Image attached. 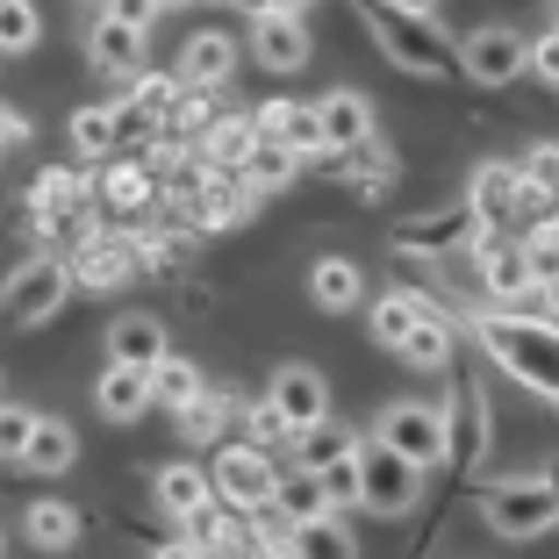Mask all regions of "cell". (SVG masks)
Listing matches in <instances>:
<instances>
[{
	"mask_svg": "<svg viewBox=\"0 0 559 559\" xmlns=\"http://www.w3.org/2000/svg\"><path fill=\"white\" fill-rule=\"evenodd\" d=\"M474 337L488 345V359L510 380H524L538 402H559V323L552 316H516V309H488L474 323Z\"/></svg>",
	"mask_w": 559,
	"mask_h": 559,
	"instance_id": "6da1fadb",
	"label": "cell"
},
{
	"mask_svg": "<svg viewBox=\"0 0 559 559\" xmlns=\"http://www.w3.org/2000/svg\"><path fill=\"white\" fill-rule=\"evenodd\" d=\"M480 524H488L495 538H545V531L559 524L552 480H545V474H510V480H495V488L480 495Z\"/></svg>",
	"mask_w": 559,
	"mask_h": 559,
	"instance_id": "7a4b0ae2",
	"label": "cell"
},
{
	"mask_svg": "<svg viewBox=\"0 0 559 559\" xmlns=\"http://www.w3.org/2000/svg\"><path fill=\"white\" fill-rule=\"evenodd\" d=\"M366 29L388 44V58H395L402 72H444V66H460V44L438 29V22H416V15H395V8H380V0H366Z\"/></svg>",
	"mask_w": 559,
	"mask_h": 559,
	"instance_id": "3957f363",
	"label": "cell"
},
{
	"mask_svg": "<svg viewBox=\"0 0 559 559\" xmlns=\"http://www.w3.org/2000/svg\"><path fill=\"white\" fill-rule=\"evenodd\" d=\"M373 438L388 444V452H402L409 466H424V474L452 460V416L430 409V402H388L380 424H373Z\"/></svg>",
	"mask_w": 559,
	"mask_h": 559,
	"instance_id": "277c9868",
	"label": "cell"
},
{
	"mask_svg": "<svg viewBox=\"0 0 559 559\" xmlns=\"http://www.w3.org/2000/svg\"><path fill=\"white\" fill-rule=\"evenodd\" d=\"M72 287H80V280H72L66 259H29V265L8 273V287H0V316H8L15 330H44L50 316L66 309Z\"/></svg>",
	"mask_w": 559,
	"mask_h": 559,
	"instance_id": "5b68a950",
	"label": "cell"
},
{
	"mask_svg": "<svg viewBox=\"0 0 559 559\" xmlns=\"http://www.w3.org/2000/svg\"><path fill=\"white\" fill-rule=\"evenodd\" d=\"M352 460H359V510H373V516H409L416 510L424 466H409L402 452H388L380 438H366Z\"/></svg>",
	"mask_w": 559,
	"mask_h": 559,
	"instance_id": "8992f818",
	"label": "cell"
},
{
	"mask_svg": "<svg viewBox=\"0 0 559 559\" xmlns=\"http://www.w3.org/2000/svg\"><path fill=\"white\" fill-rule=\"evenodd\" d=\"M460 72L474 86H510L531 72V36H516L510 22H480L474 36H460Z\"/></svg>",
	"mask_w": 559,
	"mask_h": 559,
	"instance_id": "52a82bcc",
	"label": "cell"
},
{
	"mask_svg": "<svg viewBox=\"0 0 559 559\" xmlns=\"http://www.w3.org/2000/svg\"><path fill=\"white\" fill-rule=\"evenodd\" d=\"M215 502H230V510H265L280 488L273 474V452H259V444H230V452H215Z\"/></svg>",
	"mask_w": 559,
	"mask_h": 559,
	"instance_id": "ba28073f",
	"label": "cell"
},
{
	"mask_svg": "<svg viewBox=\"0 0 559 559\" xmlns=\"http://www.w3.org/2000/svg\"><path fill=\"white\" fill-rule=\"evenodd\" d=\"M474 265H480V287H488L502 309H510V301H524V295H538L524 245H516V237H502V230H474Z\"/></svg>",
	"mask_w": 559,
	"mask_h": 559,
	"instance_id": "9c48e42d",
	"label": "cell"
},
{
	"mask_svg": "<svg viewBox=\"0 0 559 559\" xmlns=\"http://www.w3.org/2000/svg\"><path fill=\"white\" fill-rule=\"evenodd\" d=\"M251 130H259V136H273V144H287L301 165H323V158H330L316 100H273V108H259V116H251Z\"/></svg>",
	"mask_w": 559,
	"mask_h": 559,
	"instance_id": "30bf717a",
	"label": "cell"
},
{
	"mask_svg": "<svg viewBox=\"0 0 559 559\" xmlns=\"http://www.w3.org/2000/svg\"><path fill=\"white\" fill-rule=\"evenodd\" d=\"M466 209H474L480 230H502V223H516L524 215V165H480L474 187H466Z\"/></svg>",
	"mask_w": 559,
	"mask_h": 559,
	"instance_id": "8fae6325",
	"label": "cell"
},
{
	"mask_svg": "<svg viewBox=\"0 0 559 559\" xmlns=\"http://www.w3.org/2000/svg\"><path fill=\"white\" fill-rule=\"evenodd\" d=\"M265 402L287 416V430H295V438L330 416V388H323V373H316V366H280L273 388H265Z\"/></svg>",
	"mask_w": 559,
	"mask_h": 559,
	"instance_id": "7c38bea8",
	"label": "cell"
},
{
	"mask_svg": "<svg viewBox=\"0 0 559 559\" xmlns=\"http://www.w3.org/2000/svg\"><path fill=\"white\" fill-rule=\"evenodd\" d=\"M316 116H323V144L337 151V158L373 144V100H366L359 86H330V94L316 100Z\"/></svg>",
	"mask_w": 559,
	"mask_h": 559,
	"instance_id": "4fadbf2b",
	"label": "cell"
},
{
	"mask_svg": "<svg viewBox=\"0 0 559 559\" xmlns=\"http://www.w3.org/2000/svg\"><path fill=\"white\" fill-rule=\"evenodd\" d=\"M173 359V345H165V323L158 316H116L108 323V366H136V373H158V366Z\"/></svg>",
	"mask_w": 559,
	"mask_h": 559,
	"instance_id": "5bb4252c",
	"label": "cell"
},
{
	"mask_svg": "<svg viewBox=\"0 0 559 559\" xmlns=\"http://www.w3.org/2000/svg\"><path fill=\"white\" fill-rule=\"evenodd\" d=\"M251 58H259L265 72H301L309 66V22L301 15H265L259 29H251Z\"/></svg>",
	"mask_w": 559,
	"mask_h": 559,
	"instance_id": "9a60e30c",
	"label": "cell"
},
{
	"mask_svg": "<svg viewBox=\"0 0 559 559\" xmlns=\"http://www.w3.org/2000/svg\"><path fill=\"white\" fill-rule=\"evenodd\" d=\"M94 409L108 416V424H136L144 409H158V402H151V373H136V366H100Z\"/></svg>",
	"mask_w": 559,
	"mask_h": 559,
	"instance_id": "2e32d148",
	"label": "cell"
},
{
	"mask_svg": "<svg viewBox=\"0 0 559 559\" xmlns=\"http://www.w3.org/2000/svg\"><path fill=\"white\" fill-rule=\"evenodd\" d=\"M237 72V44L223 29H201V36H187V50H180V72H173V80L180 86H201V94H209V86H223Z\"/></svg>",
	"mask_w": 559,
	"mask_h": 559,
	"instance_id": "e0dca14e",
	"label": "cell"
},
{
	"mask_svg": "<svg viewBox=\"0 0 559 559\" xmlns=\"http://www.w3.org/2000/svg\"><path fill=\"white\" fill-rule=\"evenodd\" d=\"M151 495H158V510H165V516H180V524H187V516H201V510L215 502V480L201 474V466H187V460H180V466H158Z\"/></svg>",
	"mask_w": 559,
	"mask_h": 559,
	"instance_id": "ac0fdd59",
	"label": "cell"
},
{
	"mask_svg": "<svg viewBox=\"0 0 559 559\" xmlns=\"http://www.w3.org/2000/svg\"><path fill=\"white\" fill-rule=\"evenodd\" d=\"M136 273V251L122 245V237H86L80 245V259H72V280H80V287H122V280Z\"/></svg>",
	"mask_w": 559,
	"mask_h": 559,
	"instance_id": "d6986e66",
	"label": "cell"
},
{
	"mask_svg": "<svg viewBox=\"0 0 559 559\" xmlns=\"http://www.w3.org/2000/svg\"><path fill=\"white\" fill-rule=\"evenodd\" d=\"M251 187H245V173H215V180H201V194H194V223L201 230H230V223H245V209H251Z\"/></svg>",
	"mask_w": 559,
	"mask_h": 559,
	"instance_id": "ffe728a7",
	"label": "cell"
},
{
	"mask_svg": "<svg viewBox=\"0 0 559 559\" xmlns=\"http://www.w3.org/2000/svg\"><path fill=\"white\" fill-rule=\"evenodd\" d=\"M480 223H474V209H452V215H424V223H402L395 230V245L402 251H416V259H430V251H452V245H466V237H474Z\"/></svg>",
	"mask_w": 559,
	"mask_h": 559,
	"instance_id": "44dd1931",
	"label": "cell"
},
{
	"mask_svg": "<svg viewBox=\"0 0 559 559\" xmlns=\"http://www.w3.org/2000/svg\"><path fill=\"white\" fill-rule=\"evenodd\" d=\"M29 209L44 215V230H66L72 215L86 209V180H80V173H36V187H29Z\"/></svg>",
	"mask_w": 559,
	"mask_h": 559,
	"instance_id": "7402d4cb",
	"label": "cell"
},
{
	"mask_svg": "<svg viewBox=\"0 0 559 559\" xmlns=\"http://www.w3.org/2000/svg\"><path fill=\"white\" fill-rule=\"evenodd\" d=\"M22 538H29L36 552H72V545H80V510H72V502H29V510H22Z\"/></svg>",
	"mask_w": 559,
	"mask_h": 559,
	"instance_id": "603a6c76",
	"label": "cell"
},
{
	"mask_svg": "<svg viewBox=\"0 0 559 559\" xmlns=\"http://www.w3.org/2000/svg\"><path fill=\"white\" fill-rule=\"evenodd\" d=\"M359 444H366V438H359L352 424H337V416H323L316 430H301V438H295V466H309V474H323V466L352 460Z\"/></svg>",
	"mask_w": 559,
	"mask_h": 559,
	"instance_id": "cb8c5ba5",
	"label": "cell"
},
{
	"mask_svg": "<svg viewBox=\"0 0 559 559\" xmlns=\"http://www.w3.org/2000/svg\"><path fill=\"white\" fill-rule=\"evenodd\" d=\"M72 460H80L72 424L66 416H36V438H29V452H22V466H36V474H72Z\"/></svg>",
	"mask_w": 559,
	"mask_h": 559,
	"instance_id": "d4e9b609",
	"label": "cell"
},
{
	"mask_svg": "<svg viewBox=\"0 0 559 559\" xmlns=\"http://www.w3.org/2000/svg\"><path fill=\"white\" fill-rule=\"evenodd\" d=\"M86 58H94L100 72H136V58H144V29H130V22H94V36H86Z\"/></svg>",
	"mask_w": 559,
	"mask_h": 559,
	"instance_id": "484cf974",
	"label": "cell"
},
{
	"mask_svg": "<svg viewBox=\"0 0 559 559\" xmlns=\"http://www.w3.org/2000/svg\"><path fill=\"white\" fill-rule=\"evenodd\" d=\"M273 510L287 516V524H309V516H337L323 495V474H309V466H295V474H280L273 488Z\"/></svg>",
	"mask_w": 559,
	"mask_h": 559,
	"instance_id": "4316f807",
	"label": "cell"
},
{
	"mask_svg": "<svg viewBox=\"0 0 559 559\" xmlns=\"http://www.w3.org/2000/svg\"><path fill=\"white\" fill-rule=\"evenodd\" d=\"M395 359L409 366V373H444V366H452V330H444V316H424L395 345Z\"/></svg>",
	"mask_w": 559,
	"mask_h": 559,
	"instance_id": "83f0119b",
	"label": "cell"
},
{
	"mask_svg": "<svg viewBox=\"0 0 559 559\" xmlns=\"http://www.w3.org/2000/svg\"><path fill=\"white\" fill-rule=\"evenodd\" d=\"M287 559H359V538H352L337 516H309V524H295Z\"/></svg>",
	"mask_w": 559,
	"mask_h": 559,
	"instance_id": "f1b7e54d",
	"label": "cell"
},
{
	"mask_svg": "<svg viewBox=\"0 0 559 559\" xmlns=\"http://www.w3.org/2000/svg\"><path fill=\"white\" fill-rule=\"evenodd\" d=\"M309 295H316V309H359L366 280H359V265H352V259H316Z\"/></svg>",
	"mask_w": 559,
	"mask_h": 559,
	"instance_id": "f546056e",
	"label": "cell"
},
{
	"mask_svg": "<svg viewBox=\"0 0 559 559\" xmlns=\"http://www.w3.org/2000/svg\"><path fill=\"white\" fill-rule=\"evenodd\" d=\"M201 395H209V380H201V366L180 359V352H173V359L151 373V402H158V409H173V416H180L187 402H201Z\"/></svg>",
	"mask_w": 559,
	"mask_h": 559,
	"instance_id": "4dcf8cb0",
	"label": "cell"
},
{
	"mask_svg": "<svg viewBox=\"0 0 559 559\" xmlns=\"http://www.w3.org/2000/svg\"><path fill=\"white\" fill-rule=\"evenodd\" d=\"M295 173H301V158L287 144H273V136H259V144H251V158H245V187H251V194H280Z\"/></svg>",
	"mask_w": 559,
	"mask_h": 559,
	"instance_id": "1f68e13d",
	"label": "cell"
},
{
	"mask_svg": "<svg viewBox=\"0 0 559 559\" xmlns=\"http://www.w3.org/2000/svg\"><path fill=\"white\" fill-rule=\"evenodd\" d=\"M424 316H438L424 295H380V301H373V345H388V352H395L402 337H409V330L424 323Z\"/></svg>",
	"mask_w": 559,
	"mask_h": 559,
	"instance_id": "d6a6232c",
	"label": "cell"
},
{
	"mask_svg": "<svg viewBox=\"0 0 559 559\" xmlns=\"http://www.w3.org/2000/svg\"><path fill=\"white\" fill-rule=\"evenodd\" d=\"M488 452V395L460 388V416H452V460H480Z\"/></svg>",
	"mask_w": 559,
	"mask_h": 559,
	"instance_id": "836d02e7",
	"label": "cell"
},
{
	"mask_svg": "<svg viewBox=\"0 0 559 559\" xmlns=\"http://www.w3.org/2000/svg\"><path fill=\"white\" fill-rule=\"evenodd\" d=\"M116 136H122L116 108H80V116H72V151H80V158H108Z\"/></svg>",
	"mask_w": 559,
	"mask_h": 559,
	"instance_id": "e575fe53",
	"label": "cell"
},
{
	"mask_svg": "<svg viewBox=\"0 0 559 559\" xmlns=\"http://www.w3.org/2000/svg\"><path fill=\"white\" fill-rule=\"evenodd\" d=\"M230 409H237L230 395H201V402H187V409H180V438H187V444H215V438H223V424H230Z\"/></svg>",
	"mask_w": 559,
	"mask_h": 559,
	"instance_id": "d590c367",
	"label": "cell"
},
{
	"mask_svg": "<svg viewBox=\"0 0 559 559\" xmlns=\"http://www.w3.org/2000/svg\"><path fill=\"white\" fill-rule=\"evenodd\" d=\"M251 144H259L251 122H215V130H209V165H215V173H245Z\"/></svg>",
	"mask_w": 559,
	"mask_h": 559,
	"instance_id": "8d00e7d4",
	"label": "cell"
},
{
	"mask_svg": "<svg viewBox=\"0 0 559 559\" xmlns=\"http://www.w3.org/2000/svg\"><path fill=\"white\" fill-rule=\"evenodd\" d=\"M44 22H36L29 0H0V58H15V50H36Z\"/></svg>",
	"mask_w": 559,
	"mask_h": 559,
	"instance_id": "74e56055",
	"label": "cell"
},
{
	"mask_svg": "<svg viewBox=\"0 0 559 559\" xmlns=\"http://www.w3.org/2000/svg\"><path fill=\"white\" fill-rule=\"evenodd\" d=\"M345 158H359V165H345L359 187H388V180H395V151L380 144V136H373V144H359V151H345Z\"/></svg>",
	"mask_w": 559,
	"mask_h": 559,
	"instance_id": "f35d334b",
	"label": "cell"
},
{
	"mask_svg": "<svg viewBox=\"0 0 559 559\" xmlns=\"http://www.w3.org/2000/svg\"><path fill=\"white\" fill-rule=\"evenodd\" d=\"M524 187H531L538 201H552V209H559V144H538V151L524 158Z\"/></svg>",
	"mask_w": 559,
	"mask_h": 559,
	"instance_id": "ab89813d",
	"label": "cell"
},
{
	"mask_svg": "<svg viewBox=\"0 0 559 559\" xmlns=\"http://www.w3.org/2000/svg\"><path fill=\"white\" fill-rule=\"evenodd\" d=\"M29 438H36V416L0 402V460H22V452H29Z\"/></svg>",
	"mask_w": 559,
	"mask_h": 559,
	"instance_id": "60d3db41",
	"label": "cell"
},
{
	"mask_svg": "<svg viewBox=\"0 0 559 559\" xmlns=\"http://www.w3.org/2000/svg\"><path fill=\"white\" fill-rule=\"evenodd\" d=\"M323 495H330V510H359V460L323 466Z\"/></svg>",
	"mask_w": 559,
	"mask_h": 559,
	"instance_id": "b9f144b4",
	"label": "cell"
},
{
	"mask_svg": "<svg viewBox=\"0 0 559 559\" xmlns=\"http://www.w3.org/2000/svg\"><path fill=\"white\" fill-rule=\"evenodd\" d=\"M251 444H259V452H273V444H295V430H287V416H280L273 402H251Z\"/></svg>",
	"mask_w": 559,
	"mask_h": 559,
	"instance_id": "7bdbcfd3",
	"label": "cell"
},
{
	"mask_svg": "<svg viewBox=\"0 0 559 559\" xmlns=\"http://www.w3.org/2000/svg\"><path fill=\"white\" fill-rule=\"evenodd\" d=\"M531 72H538V80L559 94V22H552L545 36H531Z\"/></svg>",
	"mask_w": 559,
	"mask_h": 559,
	"instance_id": "ee69618b",
	"label": "cell"
},
{
	"mask_svg": "<svg viewBox=\"0 0 559 559\" xmlns=\"http://www.w3.org/2000/svg\"><path fill=\"white\" fill-rule=\"evenodd\" d=\"M100 194H108V201H116V209H122V215H130V209H136V201H144V194H151V180H144V173H108V180H100Z\"/></svg>",
	"mask_w": 559,
	"mask_h": 559,
	"instance_id": "f6af8a7d",
	"label": "cell"
},
{
	"mask_svg": "<svg viewBox=\"0 0 559 559\" xmlns=\"http://www.w3.org/2000/svg\"><path fill=\"white\" fill-rule=\"evenodd\" d=\"M100 15H108V22H130V29H151L165 8H158V0H100Z\"/></svg>",
	"mask_w": 559,
	"mask_h": 559,
	"instance_id": "bcb514c9",
	"label": "cell"
},
{
	"mask_svg": "<svg viewBox=\"0 0 559 559\" xmlns=\"http://www.w3.org/2000/svg\"><path fill=\"white\" fill-rule=\"evenodd\" d=\"M380 8H395V15H416V22H438V0H380Z\"/></svg>",
	"mask_w": 559,
	"mask_h": 559,
	"instance_id": "7dc6e473",
	"label": "cell"
},
{
	"mask_svg": "<svg viewBox=\"0 0 559 559\" xmlns=\"http://www.w3.org/2000/svg\"><path fill=\"white\" fill-rule=\"evenodd\" d=\"M151 559H209V552H201L194 538H165V545H158V552H151Z\"/></svg>",
	"mask_w": 559,
	"mask_h": 559,
	"instance_id": "c3c4849f",
	"label": "cell"
},
{
	"mask_svg": "<svg viewBox=\"0 0 559 559\" xmlns=\"http://www.w3.org/2000/svg\"><path fill=\"white\" fill-rule=\"evenodd\" d=\"M22 136H29V130H22V116H15V108H0V151H15Z\"/></svg>",
	"mask_w": 559,
	"mask_h": 559,
	"instance_id": "681fc988",
	"label": "cell"
},
{
	"mask_svg": "<svg viewBox=\"0 0 559 559\" xmlns=\"http://www.w3.org/2000/svg\"><path fill=\"white\" fill-rule=\"evenodd\" d=\"M538 301H545V316L559 323V280H538Z\"/></svg>",
	"mask_w": 559,
	"mask_h": 559,
	"instance_id": "f907efd6",
	"label": "cell"
},
{
	"mask_svg": "<svg viewBox=\"0 0 559 559\" xmlns=\"http://www.w3.org/2000/svg\"><path fill=\"white\" fill-rule=\"evenodd\" d=\"M237 8H245L251 22H265V15H280V0H237Z\"/></svg>",
	"mask_w": 559,
	"mask_h": 559,
	"instance_id": "816d5d0a",
	"label": "cell"
},
{
	"mask_svg": "<svg viewBox=\"0 0 559 559\" xmlns=\"http://www.w3.org/2000/svg\"><path fill=\"white\" fill-rule=\"evenodd\" d=\"M545 480H552V502H559V460H552V466H545Z\"/></svg>",
	"mask_w": 559,
	"mask_h": 559,
	"instance_id": "f5cc1de1",
	"label": "cell"
},
{
	"mask_svg": "<svg viewBox=\"0 0 559 559\" xmlns=\"http://www.w3.org/2000/svg\"><path fill=\"white\" fill-rule=\"evenodd\" d=\"M158 8H187V0H158Z\"/></svg>",
	"mask_w": 559,
	"mask_h": 559,
	"instance_id": "db71d44e",
	"label": "cell"
},
{
	"mask_svg": "<svg viewBox=\"0 0 559 559\" xmlns=\"http://www.w3.org/2000/svg\"><path fill=\"white\" fill-rule=\"evenodd\" d=\"M0 545H8V538H0Z\"/></svg>",
	"mask_w": 559,
	"mask_h": 559,
	"instance_id": "11a10c76",
	"label": "cell"
},
{
	"mask_svg": "<svg viewBox=\"0 0 559 559\" xmlns=\"http://www.w3.org/2000/svg\"><path fill=\"white\" fill-rule=\"evenodd\" d=\"M552 22H559V15H552Z\"/></svg>",
	"mask_w": 559,
	"mask_h": 559,
	"instance_id": "9f6ffc18",
	"label": "cell"
}]
</instances>
